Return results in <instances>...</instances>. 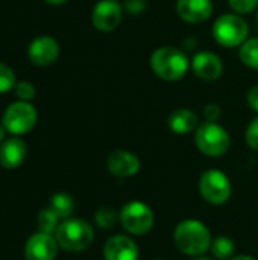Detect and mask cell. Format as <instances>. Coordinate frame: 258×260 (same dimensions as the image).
Instances as JSON below:
<instances>
[{"label": "cell", "instance_id": "19", "mask_svg": "<svg viewBox=\"0 0 258 260\" xmlns=\"http://www.w3.org/2000/svg\"><path fill=\"white\" fill-rule=\"evenodd\" d=\"M210 251L217 260H230L236 251V245L228 236H219L211 241Z\"/></svg>", "mask_w": 258, "mask_h": 260}, {"label": "cell", "instance_id": "5", "mask_svg": "<svg viewBox=\"0 0 258 260\" xmlns=\"http://www.w3.org/2000/svg\"><path fill=\"white\" fill-rule=\"evenodd\" d=\"M198 149L208 157H220L230 149V136L227 129L216 122H205L198 126L195 134Z\"/></svg>", "mask_w": 258, "mask_h": 260}, {"label": "cell", "instance_id": "28", "mask_svg": "<svg viewBox=\"0 0 258 260\" xmlns=\"http://www.w3.org/2000/svg\"><path fill=\"white\" fill-rule=\"evenodd\" d=\"M220 114H222L220 107L216 105V104H208L204 108V116H205V120L207 122H216L220 117Z\"/></svg>", "mask_w": 258, "mask_h": 260}, {"label": "cell", "instance_id": "2", "mask_svg": "<svg viewBox=\"0 0 258 260\" xmlns=\"http://www.w3.org/2000/svg\"><path fill=\"white\" fill-rule=\"evenodd\" d=\"M55 239L62 250L70 253H81L93 244L94 232L87 221L79 218H68L59 224L55 233Z\"/></svg>", "mask_w": 258, "mask_h": 260}, {"label": "cell", "instance_id": "29", "mask_svg": "<svg viewBox=\"0 0 258 260\" xmlns=\"http://www.w3.org/2000/svg\"><path fill=\"white\" fill-rule=\"evenodd\" d=\"M248 104H249V107L254 110V111H257L258 113V85H254L249 91H248Z\"/></svg>", "mask_w": 258, "mask_h": 260}, {"label": "cell", "instance_id": "27", "mask_svg": "<svg viewBox=\"0 0 258 260\" xmlns=\"http://www.w3.org/2000/svg\"><path fill=\"white\" fill-rule=\"evenodd\" d=\"M122 6L129 15H140L146 9V2L144 0H123Z\"/></svg>", "mask_w": 258, "mask_h": 260}, {"label": "cell", "instance_id": "13", "mask_svg": "<svg viewBox=\"0 0 258 260\" xmlns=\"http://www.w3.org/2000/svg\"><path fill=\"white\" fill-rule=\"evenodd\" d=\"M103 259L138 260V247L131 238L125 235H116L106 241L103 247Z\"/></svg>", "mask_w": 258, "mask_h": 260}, {"label": "cell", "instance_id": "30", "mask_svg": "<svg viewBox=\"0 0 258 260\" xmlns=\"http://www.w3.org/2000/svg\"><path fill=\"white\" fill-rule=\"evenodd\" d=\"M46 3H49V5H62V3H65L67 0H44Z\"/></svg>", "mask_w": 258, "mask_h": 260}, {"label": "cell", "instance_id": "4", "mask_svg": "<svg viewBox=\"0 0 258 260\" xmlns=\"http://www.w3.org/2000/svg\"><path fill=\"white\" fill-rule=\"evenodd\" d=\"M248 23L236 14L220 15L213 26L214 40L224 47H237L248 40Z\"/></svg>", "mask_w": 258, "mask_h": 260}, {"label": "cell", "instance_id": "21", "mask_svg": "<svg viewBox=\"0 0 258 260\" xmlns=\"http://www.w3.org/2000/svg\"><path fill=\"white\" fill-rule=\"evenodd\" d=\"M239 56L242 62L251 69L258 70V38H249L246 40L239 50Z\"/></svg>", "mask_w": 258, "mask_h": 260}, {"label": "cell", "instance_id": "33", "mask_svg": "<svg viewBox=\"0 0 258 260\" xmlns=\"http://www.w3.org/2000/svg\"><path fill=\"white\" fill-rule=\"evenodd\" d=\"M193 260H211V259H208V257H204V256H198V257H195Z\"/></svg>", "mask_w": 258, "mask_h": 260}, {"label": "cell", "instance_id": "35", "mask_svg": "<svg viewBox=\"0 0 258 260\" xmlns=\"http://www.w3.org/2000/svg\"><path fill=\"white\" fill-rule=\"evenodd\" d=\"M257 20H258V14H257Z\"/></svg>", "mask_w": 258, "mask_h": 260}, {"label": "cell", "instance_id": "6", "mask_svg": "<svg viewBox=\"0 0 258 260\" xmlns=\"http://www.w3.org/2000/svg\"><path fill=\"white\" fill-rule=\"evenodd\" d=\"M119 221L122 227L134 236H143L154 227V212L141 201H129L119 212Z\"/></svg>", "mask_w": 258, "mask_h": 260}, {"label": "cell", "instance_id": "15", "mask_svg": "<svg viewBox=\"0 0 258 260\" xmlns=\"http://www.w3.org/2000/svg\"><path fill=\"white\" fill-rule=\"evenodd\" d=\"M192 69L204 81H214L222 75L224 64L220 58L211 52H199L192 59Z\"/></svg>", "mask_w": 258, "mask_h": 260}, {"label": "cell", "instance_id": "3", "mask_svg": "<svg viewBox=\"0 0 258 260\" xmlns=\"http://www.w3.org/2000/svg\"><path fill=\"white\" fill-rule=\"evenodd\" d=\"M151 67L158 78L164 81H178L187 73L189 59L178 47L164 46L152 53Z\"/></svg>", "mask_w": 258, "mask_h": 260}, {"label": "cell", "instance_id": "12", "mask_svg": "<svg viewBox=\"0 0 258 260\" xmlns=\"http://www.w3.org/2000/svg\"><path fill=\"white\" fill-rule=\"evenodd\" d=\"M108 171L117 177V178H128L135 175L140 171V160L135 154L125 151V149H116L109 154L106 161Z\"/></svg>", "mask_w": 258, "mask_h": 260}, {"label": "cell", "instance_id": "14", "mask_svg": "<svg viewBox=\"0 0 258 260\" xmlns=\"http://www.w3.org/2000/svg\"><path fill=\"white\" fill-rule=\"evenodd\" d=\"M178 15L187 23H202L213 14L211 0H178L176 3Z\"/></svg>", "mask_w": 258, "mask_h": 260}, {"label": "cell", "instance_id": "25", "mask_svg": "<svg viewBox=\"0 0 258 260\" xmlns=\"http://www.w3.org/2000/svg\"><path fill=\"white\" fill-rule=\"evenodd\" d=\"M228 3L237 14H249L258 6V0H228Z\"/></svg>", "mask_w": 258, "mask_h": 260}, {"label": "cell", "instance_id": "22", "mask_svg": "<svg viewBox=\"0 0 258 260\" xmlns=\"http://www.w3.org/2000/svg\"><path fill=\"white\" fill-rule=\"evenodd\" d=\"M94 221H96V225L100 227V229H113L119 221V213L113 209V207H100L96 215H94Z\"/></svg>", "mask_w": 258, "mask_h": 260}, {"label": "cell", "instance_id": "23", "mask_svg": "<svg viewBox=\"0 0 258 260\" xmlns=\"http://www.w3.org/2000/svg\"><path fill=\"white\" fill-rule=\"evenodd\" d=\"M17 84V79H15V73L14 70L0 62V93H6L9 90H12Z\"/></svg>", "mask_w": 258, "mask_h": 260}, {"label": "cell", "instance_id": "34", "mask_svg": "<svg viewBox=\"0 0 258 260\" xmlns=\"http://www.w3.org/2000/svg\"><path fill=\"white\" fill-rule=\"evenodd\" d=\"M154 260H161V259H154Z\"/></svg>", "mask_w": 258, "mask_h": 260}, {"label": "cell", "instance_id": "17", "mask_svg": "<svg viewBox=\"0 0 258 260\" xmlns=\"http://www.w3.org/2000/svg\"><path fill=\"white\" fill-rule=\"evenodd\" d=\"M198 126H199L198 116L187 108H178L169 116V128L175 134L184 136V134L196 131Z\"/></svg>", "mask_w": 258, "mask_h": 260}, {"label": "cell", "instance_id": "10", "mask_svg": "<svg viewBox=\"0 0 258 260\" xmlns=\"http://www.w3.org/2000/svg\"><path fill=\"white\" fill-rule=\"evenodd\" d=\"M27 56L32 61V64L46 67L53 64L59 56V44L55 38L49 35L36 37L27 49Z\"/></svg>", "mask_w": 258, "mask_h": 260}, {"label": "cell", "instance_id": "18", "mask_svg": "<svg viewBox=\"0 0 258 260\" xmlns=\"http://www.w3.org/2000/svg\"><path fill=\"white\" fill-rule=\"evenodd\" d=\"M49 207L59 216V219H68L75 210V201L68 193L59 192L52 197Z\"/></svg>", "mask_w": 258, "mask_h": 260}, {"label": "cell", "instance_id": "24", "mask_svg": "<svg viewBox=\"0 0 258 260\" xmlns=\"http://www.w3.org/2000/svg\"><path fill=\"white\" fill-rule=\"evenodd\" d=\"M14 90H15V94H17V98L20 101L29 102V101H32L35 98V87L29 81H20V82H17L15 87H14Z\"/></svg>", "mask_w": 258, "mask_h": 260}, {"label": "cell", "instance_id": "1", "mask_svg": "<svg viewBox=\"0 0 258 260\" xmlns=\"http://www.w3.org/2000/svg\"><path fill=\"white\" fill-rule=\"evenodd\" d=\"M173 241L182 254L198 257L210 250L211 233L201 221L184 219L176 225L173 232Z\"/></svg>", "mask_w": 258, "mask_h": 260}, {"label": "cell", "instance_id": "20", "mask_svg": "<svg viewBox=\"0 0 258 260\" xmlns=\"http://www.w3.org/2000/svg\"><path fill=\"white\" fill-rule=\"evenodd\" d=\"M36 225H38V232L46 233V235H53V233H56V230L59 227V216L50 207L44 209L38 213Z\"/></svg>", "mask_w": 258, "mask_h": 260}, {"label": "cell", "instance_id": "11", "mask_svg": "<svg viewBox=\"0 0 258 260\" xmlns=\"http://www.w3.org/2000/svg\"><path fill=\"white\" fill-rule=\"evenodd\" d=\"M58 242L52 235L38 232L32 235L24 247L26 260H55L58 253Z\"/></svg>", "mask_w": 258, "mask_h": 260}, {"label": "cell", "instance_id": "16", "mask_svg": "<svg viewBox=\"0 0 258 260\" xmlns=\"http://www.w3.org/2000/svg\"><path fill=\"white\" fill-rule=\"evenodd\" d=\"M26 143L20 137H9L0 143V165L5 169H17L26 158Z\"/></svg>", "mask_w": 258, "mask_h": 260}, {"label": "cell", "instance_id": "9", "mask_svg": "<svg viewBox=\"0 0 258 260\" xmlns=\"http://www.w3.org/2000/svg\"><path fill=\"white\" fill-rule=\"evenodd\" d=\"M122 17L123 6L117 0H100L93 9L91 21L96 29L102 32H111L120 24Z\"/></svg>", "mask_w": 258, "mask_h": 260}, {"label": "cell", "instance_id": "31", "mask_svg": "<svg viewBox=\"0 0 258 260\" xmlns=\"http://www.w3.org/2000/svg\"><path fill=\"white\" fill-rule=\"evenodd\" d=\"M5 133H6L5 126H3V123H0V143H2L3 139H5Z\"/></svg>", "mask_w": 258, "mask_h": 260}, {"label": "cell", "instance_id": "7", "mask_svg": "<svg viewBox=\"0 0 258 260\" xmlns=\"http://www.w3.org/2000/svg\"><path fill=\"white\" fill-rule=\"evenodd\" d=\"M38 114L32 104L26 101L12 102L3 113L2 123L5 129L14 136H21L33 129L36 125Z\"/></svg>", "mask_w": 258, "mask_h": 260}, {"label": "cell", "instance_id": "32", "mask_svg": "<svg viewBox=\"0 0 258 260\" xmlns=\"http://www.w3.org/2000/svg\"><path fill=\"white\" fill-rule=\"evenodd\" d=\"M230 260H255L254 257H251V256H237V257H233V259Z\"/></svg>", "mask_w": 258, "mask_h": 260}, {"label": "cell", "instance_id": "8", "mask_svg": "<svg viewBox=\"0 0 258 260\" xmlns=\"http://www.w3.org/2000/svg\"><path fill=\"white\" fill-rule=\"evenodd\" d=\"M199 192L207 203L222 206L231 198L233 186L230 178L222 171L210 169L205 171L199 180Z\"/></svg>", "mask_w": 258, "mask_h": 260}, {"label": "cell", "instance_id": "26", "mask_svg": "<svg viewBox=\"0 0 258 260\" xmlns=\"http://www.w3.org/2000/svg\"><path fill=\"white\" fill-rule=\"evenodd\" d=\"M245 137H246L248 146H249L251 149H254V151H257L258 152V117H255V119L249 123V126L246 128Z\"/></svg>", "mask_w": 258, "mask_h": 260}]
</instances>
